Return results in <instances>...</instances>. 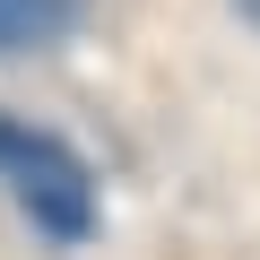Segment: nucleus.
<instances>
[{
    "label": "nucleus",
    "instance_id": "nucleus-1",
    "mask_svg": "<svg viewBox=\"0 0 260 260\" xmlns=\"http://www.w3.org/2000/svg\"><path fill=\"white\" fill-rule=\"evenodd\" d=\"M0 182L18 191V208H26L52 243H87V225H95V182H87V165L52 139V130L0 121Z\"/></svg>",
    "mask_w": 260,
    "mask_h": 260
},
{
    "label": "nucleus",
    "instance_id": "nucleus-2",
    "mask_svg": "<svg viewBox=\"0 0 260 260\" xmlns=\"http://www.w3.org/2000/svg\"><path fill=\"white\" fill-rule=\"evenodd\" d=\"M87 18V0H0V52H44Z\"/></svg>",
    "mask_w": 260,
    "mask_h": 260
},
{
    "label": "nucleus",
    "instance_id": "nucleus-3",
    "mask_svg": "<svg viewBox=\"0 0 260 260\" xmlns=\"http://www.w3.org/2000/svg\"><path fill=\"white\" fill-rule=\"evenodd\" d=\"M234 9H243V18H260V0H234Z\"/></svg>",
    "mask_w": 260,
    "mask_h": 260
}]
</instances>
